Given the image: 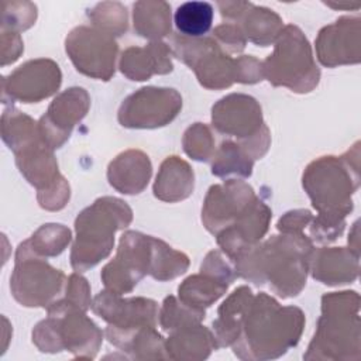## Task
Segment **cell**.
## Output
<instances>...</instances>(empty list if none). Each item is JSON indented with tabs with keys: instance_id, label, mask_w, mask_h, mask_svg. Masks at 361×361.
Masks as SVG:
<instances>
[{
	"instance_id": "1",
	"label": "cell",
	"mask_w": 361,
	"mask_h": 361,
	"mask_svg": "<svg viewBox=\"0 0 361 361\" xmlns=\"http://www.w3.org/2000/svg\"><path fill=\"white\" fill-rule=\"evenodd\" d=\"M358 157H322L303 173V188L319 212L310 227L319 243L334 241L344 230V217L353 210L351 195L360 185Z\"/></svg>"
},
{
	"instance_id": "2",
	"label": "cell",
	"mask_w": 361,
	"mask_h": 361,
	"mask_svg": "<svg viewBox=\"0 0 361 361\" xmlns=\"http://www.w3.org/2000/svg\"><path fill=\"white\" fill-rule=\"evenodd\" d=\"M313 245L300 234L272 235L262 245H254L235 262V275L257 286L269 282L271 289L282 298L296 296L306 283Z\"/></svg>"
},
{
	"instance_id": "3",
	"label": "cell",
	"mask_w": 361,
	"mask_h": 361,
	"mask_svg": "<svg viewBox=\"0 0 361 361\" xmlns=\"http://www.w3.org/2000/svg\"><path fill=\"white\" fill-rule=\"evenodd\" d=\"M305 324L298 307H281L265 293L254 296L238 338L233 344L234 354L241 360H272L296 345Z\"/></svg>"
},
{
	"instance_id": "4",
	"label": "cell",
	"mask_w": 361,
	"mask_h": 361,
	"mask_svg": "<svg viewBox=\"0 0 361 361\" xmlns=\"http://www.w3.org/2000/svg\"><path fill=\"white\" fill-rule=\"evenodd\" d=\"M360 296L354 290L322 298L317 330L305 360H360Z\"/></svg>"
},
{
	"instance_id": "5",
	"label": "cell",
	"mask_w": 361,
	"mask_h": 361,
	"mask_svg": "<svg viewBox=\"0 0 361 361\" xmlns=\"http://www.w3.org/2000/svg\"><path fill=\"white\" fill-rule=\"evenodd\" d=\"M131 219V209L116 197H100L86 207L75 221L72 267L76 271H86L106 258L113 248L116 230L127 227Z\"/></svg>"
},
{
	"instance_id": "6",
	"label": "cell",
	"mask_w": 361,
	"mask_h": 361,
	"mask_svg": "<svg viewBox=\"0 0 361 361\" xmlns=\"http://www.w3.org/2000/svg\"><path fill=\"white\" fill-rule=\"evenodd\" d=\"M32 341L44 353H59L63 348L76 357L94 358L102 343V331L85 314V310L59 298L48 306V319L38 323Z\"/></svg>"
},
{
	"instance_id": "7",
	"label": "cell",
	"mask_w": 361,
	"mask_h": 361,
	"mask_svg": "<svg viewBox=\"0 0 361 361\" xmlns=\"http://www.w3.org/2000/svg\"><path fill=\"white\" fill-rule=\"evenodd\" d=\"M272 55L262 63L264 76L274 86H286L293 92H310L320 79L310 45L295 25H286L276 37Z\"/></svg>"
},
{
	"instance_id": "8",
	"label": "cell",
	"mask_w": 361,
	"mask_h": 361,
	"mask_svg": "<svg viewBox=\"0 0 361 361\" xmlns=\"http://www.w3.org/2000/svg\"><path fill=\"white\" fill-rule=\"evenodd\" d=\"M213 127L226 135L237 137L251 159L261 158L269 147V131L262 121L261 107L247 94H230L212 109Z\"/></svg>"
},
{
	"instance_id": "9",
	"label": "cell",
	"mask_w": 361,
	"mask_h": 361,
	"mask_svg": "<svg viewBox=\"0 0 361 361\" xmlns=\"http://www.w3.org/2000/svg\"><path fill=\"white\" fill-rule=\"evenodd\" d=\"M13 296L24 306H49L63 290L65 275L21 243L16 255V269L11 276Z\"/></svg>"
},
{
	"instance_id": "10",
	"label": "cell",
	"mask_w": 361,
	"mask_h": 361,
	"mask_svg": "<svg viewBox=\"0 0 361 361\" xmlns=\"http://www.w3.org/2000/svg\"><path fill=\"white\" fill-rule=\"evenodd\" d=\"M173 54L195 71L207 89H223L235 82V61L210 38L173 37Z\"/></svg>"
},
{
	"instance_id": "11",
	"label": "cell",
	"mask_w": 361,
	"mask_h": 361,
	"mask_svg": "<svg viewBox=\"0 0 361 361\" xmlns=\"http://www.w3.org/2000/svg\"><path fill=\"white\" fill-rule=\"evenodd\" d=\"M154 237L137 231H127L120 238L116 258L102 271L107 290L117 295L130 292L138 281L151 272Z\"/></svg>"
},
{
	"instance_id": "12",
	"label": "cell",
	"mask_w": 361,
	"mask_h": 361,
	"mask_svg": "<svg viewBox=\"0 0 361 361\" xmlns=\"http://www.w3.org/2000/svg\"><path fill=\"white\" fill-rule=\"evenodd\" d=\"M180 107L182 97L175 89L142 87L121 103L118 121L128 128H157L171 123Z\"/></svg>"
},
{
	"instance_id": "13",
	"label": "cell",
	"mask_w": 361,
	"mask_h": 361,
	"mask_svg": "<svg viewBox=\"0 0 361 361\" xmlns=\"http://www.w3.org/2000/svg\"><path fill=\"white\" fill-rule=\"evenodd\" d=\"M66 54L76 69L102 80H109L114 73L117 42L102 30L78 27L66 37Z\"/></svg>"
},
{
	"instance_id": "14",
	"label": "cell",
	"mask_w": 361,
	"mask_h": 361,
	"mask_svg": "<svg viewBox=\"0 0 361 361\" xmlns=\"http://www.w3.org/2000/svg\"><path fill=\"white\" fill-rule=\"evenodd\" d=\"M257 197L250 185L243 180L230 179L223 185H214L202 209V220L212 234H219L243 216Z\"/></svg>"
},
{
	"instance_id": "15",
	"label": "cell",
	"mask_w": 361,
	"mask_h": 361,
	"mask_svg": "<svg viewBox=\"0 0 361 361\" xmlns=\"http://www.w3.org/2000/svg\"><path fill=\"white\" fill-rule=\"evenodd\" d=\"M59 66L51 59L30 61L3 79V94L23 103H37L54 94L61 85Z\"/></svg>"
},
{
	"instance_id": "16",
	"label": "cell",
	"mask_w": 361,
	"mask_h": 361,
	"mask_svg": "<svg viewBox=\"0 0 361 361\" xmlns=\"http://www.w3.org/2000/svg\"><path fill=\"white\" fill-rule=\"evenodd\" d=\"M89 96L82 87H71L61 93L38 123L39 134L51 149L59 148L89 109Z\"/></svg>"
},
{
	"instance_id": "17",
	"label": "cell",
	"mask_w": 361,
	"mask_h": 361,
	"mask_svg": "<svg viewBox=\"0 0 361 361\" xmlns=\"http://www.w3.org/2000/svg\"><path fill=\"white\" fill-rule=\"evenodd\" d=\"M92 307L109 323V327L116 330L126 331L157 324L158 306L151 299H121L120 295L106 289L94 298Z\"/></svg>"
},
{
	"instance_id": "18",
	"label": "cell",
	"mask_w": 361,
	"mask_h": 361,
	"mask_svg": "<svg viewBox=\"0 0 361 361\" xmlns=\"http://www.w3.org/2000/svg\"><path fill=\"white\" fill-rule=\"evenodd\" d=\"M360 18L341 17L324 27L316 39L319 61L329 68L360 62Z\"/></svg>"
},
{
	"instance_id": "19",
	"label": "cell",
	"mask_w": 361,
	"mask_h": 361,
	"mask_svg": "<svg viewBox=\"0 0 361 361\" xmlns=\"http://www.w3.org/2000/svg\"><path fill=\"white\" fill-rule=\"evenodd\" d=\"M358 254L351 248L333 247L312 252L309 265L314 279L326 285L350 283L358 276Z\"/></svg>"
},
{
	"instance_id": "20",
	"label": "cell",
	"mask_w": 361,
	"mask_h": 361,
	"mask_svg": "<svg viewBox=\"0 0 361 361\" xmlns=\"http://www.w3.org/2000/svg\"><path fill=\"white\" fill-rule=\"evenodd\" d=\"M169 54L171 49L164 42H151L144 48L131 47L121 55L120 71L131 80H147L154 73H168L173 68Z\"/></svg>"
},
{
	"instance_id": "21",
	"label": "cell",
	"mask_w": 361,
	"mask_h": 361,
	"mask_svg": "<svg viewBox=\"0 0 361 361\" xmlns=\"http://www.w3.org/2000/svg\"><path fill=\"white\" fill-rule=\"evenodd\" d=\"M151 162L141 151H126L110 162L107 178L110 185L120 193L137 195L151 178Z\"/></svg>"
},
{
	"instance_id": "22",
	"label": "cell",
	"mask_w": 361,
	"mask_h": 361,
	"mask_svg": "<svg viewBox=\"0 0 361 361\" xmlns=\"http://www.w3.org/2000/svg\"><path fill=\"white\" fill-rule=\"evenodd\" d=\"M252 298L254 295L250 288L240 286L219 307V317L213 322V336L217 347H226L235 343Z\"/></svg>"
},
{
	"instance_id": "23",
	"label": "cell",
	"mask_w": 361,
	"mask_h": 361,
	"mask_svg": "<svg viewBox=\"0 0 361 361\" xmlns=\"http://www.w3.org/2000/svg\"><path fill=\"white\" fill-rule=\"evenodd\" d=\"M216 348L214 336L199 323L175 330L165 343L168 358L172 360H204Z\"/></svg>"
},
{
	"instance_id": "24",
	"label": "cell",
	"mask_w": 361,
	"mask_h": 361,
	"mask_svg": "<svg viewBox=\"0 0 361 361\" xmlns=\"http://www.w3.org/2000/svg\"><path fill=\"white\" fill-rule=\"evenodd\" d=\"M193 190V172L190 166L178 157H168L157 175L154 183L155 197L165 202L186 199Z\"/></svg>"
},
{
	"instance_id": "25",
	"label": "cell",
	"mask_w": 361,
	"mask_h": 361,
	"mask_svg": "<svg viewBox=\"0 0 361 361\" xmlns=\"http://www.w3.org/2000/svg\"><path fill=\"white\" fill-rule=\"evenodd\" d=\"M200 272V275H192L185 279L178 288L180 302L196 309L210 306L227 290L228 285L231 283L230 281L210 272Z\"/></svg>"
},
{
	"instance_id": "26",
	"label": "cell",
	"mask_w": 361,
	"mask_h": 361,
	"mask_svg": "<svg viewBox=\"0 0 361 361\" xmlns=\"http://www.w3.org/2000/svg\"><path fill=\"white\" fill-rule=\"evenodd\" d=\"M134 30L145 38H161L171 32V7L164 1L134 4Z\"/></svg>"
},
{
	"instance_id": "27",
	"label": "cell",
	"mask_w": 361,
	"mask_h": 361,
	"mask_svg": "<svg viewBox=\"0 0 361 361\" xmlns=\"http://www.w3.org/2000/svg\"><path fill=\"white\" fill-rule=\"evenodd\" d=\"M214 10L207 1H186L182 3L175 14L173 23L182 37L199 38L209 32L213 23Z\"/></svg>"
},
{
	"instance_id": "28",
	"label": "cell",
	"mask_w": 361,
	"mask_h": 361,
	"mask_svg": "<svg viewBox=\"0 0 361 361\" xmlns=\"http://www.w3.org/2000/svg\"><path fill=\"white\" fill-rule=\"evenodd\" d=\"M241 31L251 42L268 47L282 31V20L272 10L252 6L243 20Z\"/></svg>"
},
{
	"instance_id": "29",
	"label": "cell",
	"mask_w": 361,
	"mask_h": 361,
	"mask_svg": "<svg viewBox=\"0 0 361 361\" xmlns=\"http://www.w3.org/2000/svg\"><path fill=\"white\" fill-rule=\"evenodd\" d=\"M254 159L235 142L223 141L220 148L213 154L212 173L226 178L228 175H237L247 178L252 172Z\"/></svg>"
},
{
	"instance_id": "30",
	"label": "cell",
	"mask_w": 361,
	"mask_h": 361,
	"mask_svg": "<svg viewBox=\"0 0 361 361\" xmlns=\"http://www.w3.org/2000/svg\"><path fill=\"white\" fill-rule=\"evenodd\" d=\"M189 261L183 252L175 251L161 240L154 238L152 267L149 275L158 281L172 279L188 269Z\"/></svg>"
},
{
	"instance_id": "31",
	"label": "cell",
	"mask_w": 361,
	"mask_h": 361,
	"mask_svg": "<svg viewBox=\"0 0 361 361\" xmlns=\"http://www.w3.org/2000/svg\"><path fill=\"white\" fill-rule=\"evenodd\" d=\"M71 241V231L62 224H44L25 245L37 255L54 257L61 254Z\"/></svg>"
},
{
	"instance_id": "32",
	"label": "cell",
	"mask_w": 361,
	"mask_h": 361,
	"mask_svg": "<svg viewBox=\"0 0 361 361\" xmlns=\"http://www.w3.org/2000/svg\"><path fill=\"white\" fill-rule=\"evenodd\" d=\"M159 323L164 330L175 331L185 326L196 324L204 319V310L190 307L182 302H178L173 296H168L164 300V306L159 314Z\"/></svg>"
},
{
	"instance_id": "33",
	"label": "cell",
	"mask_w": 361,
	"mask_h": 361,
	"mask_svg": "<svg viewBox=\"0 0 361 361\" xmlns=\"http://www.w3.org/2000/svg\"><path fill=\"white\" fill-rule=\"evenodd\" d=\"M185 152L196 161H207L213 152V137L206 126L196 123L189 127L183 137Z\"/></svg>"
},
{
	"instance_id": "34",
	"label": "cell",
	"mask_w": 361,
	"mask_h": 361,
	"mask_svg": "<svg viewBox=\"0 0 361 361\" xmlns=\"http://www.w3.org/2000/svg\"><path fill=\"white\" fill-rule=\"evenodd\" d=\"M214 37L220 48L227 49L228 52H240L245 47V38L238 25L223 24L214 30Z\"/></svg>"
},
{
	"instance_id": "35",
	"label": "cell",
	"mask_w": 361,
	"mask_h": 361,
	"mask_svg": "<svg viewBox=\"0 0 361 361\" xmlns=\"http://www.w3.org/2000/svg\"><path fill=\"white\" fill-rule=\"evenodd\" d=\"M262 63L252 56H241L235 61V82L257 83L262 80Z\"/></svg>"
},
{
	"instance_id": "36",
	"label": "cell",
	"mask_w": 361,
	"mask_h": 361,
	"mask_svg": "<svg viewBox=\"0 0 361 361\" xmlns=\"http://www.w3.org/2000/svg\"><path fill=\"white\" fill-rule=\"evenodd\" d=\"M312 220V213L309 210H295L288 212L278 221V230L285 234H300L302 228L307 226Z\"/></svg>"
}]
</instances>
